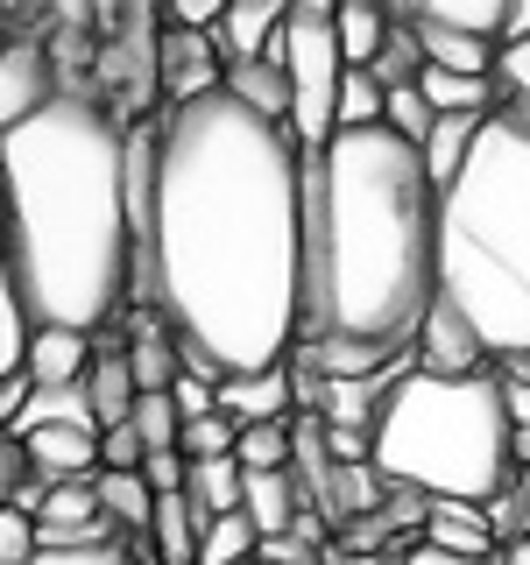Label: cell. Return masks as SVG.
Returning <instances> with one entry per match:
<instances>
[{
	"mask_svg": "<svg viewBox=\"0 0 530 565\" xmlns=\"http://www.w3.org/2000/svg\"><path fill=\"white\" fill-rule=\"evenodd\" d=\"M141 481H149V494H184L191 459L184 452H149V459H141Z\"/></svg>",
	"mask_w": 530,
	"mask_h": 565,
	"instance_id": "cell-38",
	"label": "cell"
},
{
	"mask_svg": "<svg viewBox=\"0 0 530 565\" xmlns=\"http://www.w3.org/2000/svg\"><path fill=\"white\" fill-rule=\"evenodd\" d=\"M135 290L177 347L226 375H269L305 332V156L290 128L212 93L170 106Z\"/></svg>",
	"mask_w": 530,
	"mask_h": 565,
	"instance_id": "cell-1",
	"label": "cell"
},
{
	"mask_svg": "<svg viewBox=\"0 0 530 565\" xmlns=\"http://www.w3.org/2000/svg\"><path fill=\"white\" fill-rule=\"evenodd\" d=\"M368 78H375L382 93H403V85H417V78H424V50H417V35L403 29V22L389 29V43H382V57L368 64Z\"/></svg>",
	"mask_w": 530,
	"mask_h": 565,
	"instance_id": "cell-29",
	"label": "cell"
},
{
	"mask_svg": "<svg viewBox=\"0 0 530 565\" xmlns=\"http://www.w3.org/2000/svg\"><path fill=\"white\" fill-rule=\"evenodd\" d=\"M396 565H495V558H446V552H424V544H389Z\"/></svg>",
	"mask_w": 530,
	"mask_h": 565,
	"instance_id": "cell-42",
	"label": "cell"
},
{
	"mask_svg": "<svg viewBox=\"0 0 530 565\" xmlns=\"http://www.w3.org/2000/svg\"><path fill=\"white\" fill-rule=\"evenodd\" d=\"M417 367L424 375H481V367H495L488 353H481V340H474L467 326L446 311V305H432L424 311V326H417Z\"/></svg>",
	"mask_w": 530,
	"mask_h": 565,
	"instance_id": "cell-11",
	"label": "cell"
},
{
	"mask_svg": "<svg viewBox=\"0 0 530 565\" xmlns=\"http://www.w3.org/2000/svg\"><path fill=\"white\" fill-rule=\"evenodd\" d=\"M43 544H35V523L22 509H0V565H29Z\"/></svg>",
	"mask_w": 530,
	"mask_h": 565,
	"instance_id": "cell-36",
	"label": "cell"
},
{
	"mask_svg": "<svg viewBox=\"0 0 530 565\" xmlns=\"http://www.w3.org/2000/svg\"><path fill=\"white\" fill-rule=\"evenodd\" d=\"M226 14V0H170L163 8V29H191V35H212Z\"/></svg>",
	"mask_w": 530,
	"mask_h": 565,
	"instance_id": "cell-37",
	"label": "cell"
},
{
	"mask_svg": "<svg viewBox=\"0 0 530 565\" xmlns=\"http://www.w3.org/2000/svg\"><path fill=\"white\" fill-rule=\"evenodd\" d=\"M382 85L368 78V71H347L340 78V106H332V135L340 128H382Z\"/></svg>",
	"mask_w": 530,
	"mask_h": 565,
	"instance_id": "cell-30",
	"label": "cell"
},
{
	"mask_svg": "<svg viewBox=\"0 0 530 565\" xmlns=\"http://www.w3.org/2000/svg\"><path fill=\"white\" fill-rule=\"evenodd\" d=\"M29 367L22 375H0V431H14V417H22V403H29Z\"/></svg>",
	"mask_w": 530,
	"mask_h": 565,
	"instance_id": "cell-41",
	"label": "cell"
},
{
	"mask_svg": "<svg viewBox=\"0 0 530 565\" xmlns=\"http://www.w3.org/2000/svg\"><path fill=\"white\" fill-rule=\"evenodd\" d=\"M128 367H135V388L141 396H170L177 388V332L163 326V318H141V326L128 332Z\"/></svg>",
	"mask_w": 530,
	"mask_h": 565,
	"instance_id": "cell-17",
	"label": "cell"
},
{
	"mask_svg": "<svg viewBox=\"0 0 530 565\" xmlns=\"http://www.w3.org/2000/svg\"><path fill=\"white\" fill-rule=\"evenodd\" d=\"M29 473L50 488L64 481H99V424H57V431H29L22 438Z\"/></svg>",
	"mask_w": 530,
	"mask_h": 565,
	"instance_id": "cell-10",
	"label": "cell"
},
{
	"mask_svg": "<svg viewBox=\"0 0 530 565\" xmlns=\"http://www.w3.org/2000/svg\"><path fill=\"white\" fill-rule=\"evenodd\" d=\"M226 85V64L212 50V35H191V29H156V93L170 106H199Z\"/></svg>",
	"mask_w": 530,
	"mask_h": 565,
	"instance_id": "cell-7",
	"label": "cell"
},
{
	"mask_svg": "<svg viewBox=\"0 0 530 565\" xmlns=\"http://www.w3.org/2000/svg\"><path fill=\"white\" fill-rule=\"evenodd\" d=\"M389 29H396V14L375 8V0H340V8H332V43H340V64L347 71L375 64L382 43H389Z\"/></svg>",
	"mask_w": 530,
	"mask_h": 565,
	"instance_id": "cell-16",
	"label": "cell"
},
{
	"mask_svg": "<svg viewBox=\"0 0 530 565\" xmlns=\"http://www.w3.org/2000/svg\"><path fill=\"white\" fill-rule=\"evenodd\" d=\"M57 99V71H50L43 43H8L0 50V135H14Z\"/></svg>",
	"mask_w": 530,
	"mask_h": 565,
	"instance_id": "cell-8",
	"label": "cell"
},
{
	"mask_svg": "<svg viewBox=\"0 0 530 565\" xmlns=\"http://www.w3.org/2000/svg\"><path fill=\"white\" fill-rule=\"evenodd\" d=\"M99 509H106V523L114 530H128V544L135 537H149V523H156V494L141 473H99Z\"/></svg>",
	"mask_w": 530,
	"mask_h": 565,
	"instance_id": "cell-23",
	"label": "cell"
},
{
	"mask_svg": "<svg viewBox=\"0 0 530 565\" xmlns=\"http://www.w3.org/2000/svg\"><path fill=\"white\" fill-rule=\"evenodd\" d=\"M135 431H141V446H149V452H177L184 417H177L170 396H141V403H135Z\"/></svg>",
	"mask_w": 530,
	"mask_h": 565,
	"instance_id": "cell-33",
	"label": "cell"
},
{
	"mask_svg": "<svg viewBox=\"0 0 530 565\" xmlns=\"http://www.w3.org/2000/svg\"><path fill=\"white\" fill-rule=\"evenodd\" d=\"M417 93H424L432 114H495V85L488 78H459V71H432V64H424Z\"/></svg>",
	"mask_w": 530,
	"mask_h": 565,
	"instance_id": "cell-26",
	"label": "cell"
},
{
	"mask_svg": "<svg viewBox=\"0 0 530 565\" xmlns=\"http://www.w3.org/2000/svg\"><path fill=\"white\" fill-rule=\"evenodd\" d=\"M297 509H305L297 473H247V481H241V516L255 523V537H290Z\"/></svg>",
	"mask_w": 530,
	"mask_h": 565,
	"instance_id": "cell-14",
	"label": "cell"
},
{
	"mask_svg": "<svg viewBox=\"0 0 530 565\" xmlns=\"http://www.w3.org/2000/svg\"><path fill=\"white\" fill-rule=\"evenodd\" d=\"M29 305H22V282H14V262H8V234H0V375H22L29 361Z\"/></svg>",
	"mask_w": 530,
	"mask_h": 565,
	"instance_id": "cell-24",
	"label": "cell"
},
{
	"mask_svg": "<svg viewBox=\"0 0 530 565\" xmlns=\"http://www.w3.org/2000/svg\"><path fill=\"white\" fill-rule=\"evenodd\" d=\"M502 43H530V0H509V29Z\"/></svg>",
	"mask_w": 530,
	"mask_h": 565,
	"instance_id": "cell-43",
	"label": "cell"
},
{
	"mask_svg": "<svg viewBox=\"0 0 530 565\" xmlns=\"http://www.w3.org/2000/svg\"><path fill=\"white\" fill-rule=\"evenodd\" d=\"M290 411V367H269V375H226L220 382V417H234L241 431L247 424H283Z\"/></svg>",
	"mask_w": 530,
	"mask_h": 565,
	"instance_id": "cell-15",
	"label": "cell"
},
{
	"mask_svg": "<svg viewBox=\"0 0 530 565\" xmlns=\"http://www.w3.org/2000/svg\"><path fill=\"white\" fill-rule=\"evenodd\" d=\"M234 106H247L255 120H276V128H290V85H283V64H226V85H220Z\"/></svg>",
	"mask_w": 530,
	"mask_h": 565,
	"instance_id": "cell-18",
	"label": "cell"
},
{
	"mask_svg": "<svg viewBox=\"0 0 530 565\" xmlns=\"http://www.w3.org/2000/svg\"><path fill=\"white\" fill-rule=\"evenodd\" d=\"M85 403H93V424H99V431H114V424H135L141 388H135L128 353H106V361L85 367Z\"/></svg>",
	"mask_w": 530,
	"mask_h": 565,
	"instance_id": "cell-19",
	"label": "cell"
},
{
	"mask_svg": "<svg viewBox=\"0 0 530 565\" xmlns=\"http://www.w3.org/2000/svg\"><path fill=\"white\" fill-rule=\"evenodd\" d=\"M305 156V149H297ZM438 191L389 128H340L305 156V332L403 361L438 297Z\"/></svg>",
	"mask_w": 530,
	"mask_h": 565,
	"instance_id": "cell-2",
	"label": "cell"
},
{
	"mask_svg": "<svg viewBox=\"0 0 530 565\" xmlns=\"http://www.w3.org/2000/svg\"><path fill=\"white\" fill-rule=\"evenodd\" d=\"M382 128L396 135V141H411V149H424V135L438 128V114L424 106L417 85H403V93H389V99H382Z\"/></svg>",
	"mask_w": 530,
	"mask_h": 565,
	"instance_id": "cell-31",
	"label": "cell"
},
{
	"mask_svg": "<svg viewBox=\"0 0 530 565\" xmlns=\"http://www.w3.org/2000/svg\"><path fill=\"white\" fill-rule=\"evenodd\" d=\"M481 120L488 114H438V128L424 135V149H417V163L424 177H432V191H446L459 170H467V156H474V135H481Z\"/></svg>",
	"mask_w": 530,
	"mask_h": 565,
	"instance_id": "cell-20",
	"label": "cell"
},
{
	"mask_svg": "<svg viewBox=\"0 0 530 565\" xmlns=\"http://www.w3.org/2000/svg\"><path fill=\"white\" fill-rule=\"evenodd\" d=\"M255 552H262V537H255V523L241 516H212L205 523V537H199V558L191 565H255Z\"/></svg>",
	"mask_w": 530,
	"mask_h": 565,
	"instance_id": "cell-27",
	"label": "cell"
},
{
	"mask_svg": "<svg viewBox=\"0 0 530 565\" xmlns=\"http://www.w3.org/2000/svg\"><path fill=\"white\" fill-rule=\"evenodd\" d=\"M509 411L502 375H424L411 367L389 388L375 431H368V467L389 488H411L424 502H495L517 473L509 459Z\"/></svg>",
	"mask_w": 530,
	"mask_h": 565,
	"instance_id": "cell-5",
	"label": "cell"
},
{
	"mask_svg": "<svg viewBox=\"0 0 530 565\" xmlns=\"http://www.w3.org/2000/svg\"><path fill=\"white\" fill-rule=\"evenodd\" d=\"M29 565H156V552L149 537H135V544H93V552H35Z\"/></svg>",
	"mask_w": 530,
	"mask_h": 565,
	"instance_id": "cell-34",
	"label": "cell"
},
{
	"mask_svg": "<svg viewBox=\"0 0 530 565\" xmlns=\"http://www.w3.org/2000/svg\"><path fill=\"white\" fill-rule=\"evenodd\" d=\"M283 85H290V141L318 156L332 141V106H340V43H332V0H297L276 43Z\"/></svg>",
	"mask_w": 530,
	"mask_h": 565,
	"instance_id": "cell-6",
	"label": "cell"
},
{
	"mask_svg": "<svg viewBox=\"0 0 530 565\" xmlns=\"http://www.w3.org/2000/svg\"><path fill=\"white\" fill-rule=\"evenodd\" d=\"M438 297L495 367L530 353V120L495 106L438 191Z\"/></svg>",
	"mask_w": 530,
	"mask_h": 565,
	"instance_id": "cell-4",
	"label": "cell"
},
{
	"mask_svg": "<svg viewBox=\"0 0 530 565\" xmlns=\"http://www.w3.org/2000/svg\"><path fill=\"white\" fill-rule=\"evenodd\" d=\"M234 431H241L234 417H220V411H212V417H199V424H184L177 452H184L191 467H199V459H234Z\"/></svg>",
	"mask_w": 530,
	"mask_h": 565,
	"instance_id": "cell-32",
	"label": "cell"
},
{
	"mask_svg": "<svg viewBox=\"0 0 530 565\" xmlns=\"http://www.w3.org/2000/svg\"><path fill=\"white\" fill-rule=\"evenodd\" d=\"M495 565H530V537H517V544H502V558Z\"/></svg>",
	"mask_w": 530,
	"mask_h": 565,
	"instance_id": "cell-44",
	"label": "cell"
},
{
	"mask_svg": "<svg viewBox=\"0 0 530 565\" xmlns=\"http://www.w3.org/2000/svg\"><path fill=\"white\" fill-rule=\"evenodd\" d=\"M205 537V516L184 502V494H156V523H149V552L156 565H191Z\"/></svg>",
	"mask_w": 530,
	"mask_h": 565,
	"instance_id": "cell-21",
	"label": "cell"
},
{
	"mask_svg": "<svg viewBox=\"0 0 530 565\" xmlns=\"http://www.w3.org/2000/svg\"><path fill=\"white\" fill-rule=\"evenodd\" d=\"M411 14L453 35H474V43H495V50H502V29H509V0H424V8L411 0Z\"/></svg>",
	"mask_w": 530,
	"mask_h": 565,
	"instance_id": "cell-22",
	"label": "cell"
},
{
	"mask_svg": "<svg viewBox=\"0 0 530 565\" xmlns=\"http://www.w3.org/2000/svg\"><path fill=\"white\" fill-rule=\"evenodd\" d=\"M283 22H290L283 0H226L220 29H212V50H220V64H269L283 43Z\"/></svg>",
	"mask_w": 530,
	"mask_h": 565,
	"instance_id": "cell-9",
	"label": "cell"
},
{
	"mask_svg": "<svg viewBox=\"0 0 530 565\" xmlns=\"http://www.w3.org/2000/svg\"><path fill=\"white\" fill-rule=\"evenodd\" d=\"M255 565H318V552H311V544H305V537L290 530V537H262Z\"/></svg>",
	"mask_w": 530,
	"mask_h": 565,
	"instance_id": "cell-40",
	"label": "cell"
},
{
	"mask_svg": "<svg viewBox=\"0 0 530 565\" xmlns=\"http://www.w3.org/2000/svg\"><path fill=\"white\" fill-rule=\"evenodd\" d=\"M234 467L241 473H290V424H247V431H234Z\"/></svg>",
	"mask_w": 530,
	"mask_h": 565,
	"instance_id": "cell-28",
	"label": "cell"
},
{
	"mask_svg": "<svg viewBox=\"0 0 530 565\" xmlns=\"http://www.w3.org/2000/svg\"><path fill=\"white\" fill-rule=\"evenodd\" d=\"M22 367H29L35 388H71V382H85V367H93V340H85V332H64V326H35Z\"/></svg>",
	"mask_w": 530,
	"mask_h": 565,
	"instance_id": "cell-13",
	"label": "cell"
},
{
	"mask_svg": "<svg viewBox=\"0 0 530 565\" xmlns=\"http://www.w3.org/2000/svg\"><path fill=\"white\" fill-rule=\"evenodd\" d=\"M22 481H29V452H22V438H14V431H0V509L22 494Z\"/></svg>",
	"mask_w": 530,
	"mask_h": 565,
	"instance_id": "cell-39",
	"label": "cell"
},
{
	"mask_svg": "<svg viewBox=\"0 0 530 565\" xmlns=\"http://www.w3.org/2000/svg\"><path fill=\"white\" fill-rule=\"evenodd\" d=\"M141 459H149V446H141L135 424H114V431H99V473H141Z\"/></svg>",
	"mask_w": 530,
	"mask_h": 565,
	"instance_id": "cell-35",
	"label": "cell"
},
{
	"mask_svg": "<svg viewBox=\"0 0 530 565\" xmlns=\"http://www.w3.org/2000/svg\"><path fill=\"white\" fill-rule=\"evenodd\" d=\"M0 234L29 326L106 332L135 290L128 128L99 99L57 93L0 135Z\"/></svg>",
	"mask_w": 530,
	"mask_h": 565,
	"instance_id": "cell-3",
	"label": "cell"
},
{
	"mask_svg": "<svg viewBox=\"0 0 530 565\" xmlns=\"http://www.w3.org/2000/svg\"><path fill=\"white\" fill-rule=\"evenodd\" d=\"M241 481H247V473L234 467V459H199V467H191V481H184V502L199 509L205 523L212 516H234V509H241Z\"/></svg>",
	"mask_w": 530,
	"mask_h": 565,
	"instance_id": "cell-25",
	"label": "cell"
},
{
	"mask_svg": "<svg viewBox=\"0 0 530 565\" xmlns=\"http://www.w3.org/2000/svg\"><path fill=\"white\" fill-rule=\"evenodd\" d=\"M417 544L424 552H446V558H502V544H495V530L474 502H432Z\"/></svg>",
	"mask_w": 530,
	"mask_h": 565,
	"instance_id": "cell-12",
	"label": "cell"
}]
</instances>
